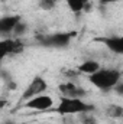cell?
<instances>
[{
  "label": "cell",
  "instance_id": "cell-1",
  "mask_svg": "<svg viewBox=\"0 0 123 124\" xmlns=\"http://www.w3.org/2000/svg\"><path fill=\"white\" fill-rule=\"evenodd\" d=\"M88 81L100 91H110L122 81V72L113 68H100L97 72L88 75Z\"/></svg>",
  "mask_w": 123,
  "mask_h": 124
},
{
  "label": "cell",
  "instance_id": "cell-2",
  "mask_svg": "<svg viewBox=\"0 0 123 124\" xmlns=\"http://www.w3.org/2000/svg\"><path fill=\"white\" fill-rule=\"evenodd\" d=\"M94 105L86 102L83 98H71V97H64L60 98L58 107L55 111L60 116H72V114H84V113H91L94 111Z\"/></svg>",
  "mask_w": 123,
  "mask_h": 124
},
{
  "label": "cell",
  "instance_id": "cell-3",
  "mask_svg": "<svg viewBox=\"0 0 123 124\" xmlns=\"http://www.w3.org/2000/svg\"><path fill=\"white\" fill-rule=\"evenodd\" d=\"M75 35H77L75 32H57V33L39 36L38 40L42 46L61 49V48H67L70 45V42L72 40V38H75Z\"/></svg>",
  "mask_w": 123,
  "mask_h": 124
},
{
  "label": "cell",
  "instance_id": "cell-4",
  "mask_svg": "<svg viewBox=\"0 0 123 124\" xmlns=\"http://www.w3.org/2000/svg\"><path fill=\"white\" fill-rule=\"evenodd\" d=\"M46 88H48V82H46L41 75H36L35 78H32V81L28 84L26 90L23 91L22 97H20V101H22V102H23V101L26 102V101L32 100L33 97H38V95L44 94L46 91Z\"/></svg>",
  "mask_w": 123,
  "mask_h": 124
},
{
  "label": "cell",
  "instance_id": "cell-5",
  "mask_svg": "<svg viewBox=\"0 0 123 124\" xmlns=\"http://www.w3.org/2000/svg\"><path fill=\"white\" fill-rule=\"evenodd\" d=\"M25 51V43L20 39H3L0 42V56L6 58V56H15L19 55Z\"/></svg>",
  "mask_w": 123,
  "mask_h": 124
},
{
  "label": "cell",
  "instance_id": "cell-6",
  "mask_svg": "<svg viewBox=\"0 0 123 124\" xmlns=\"http://www.w3.org/2000/svg\"><path fill=\"white\" fill-rule=\"evenodd\" d=\"M96 42L103 43L110 52L123 55V35L122 36H100V38H94Z\"/></svg>",
  "mask_w": 123,
  "mask_h": 124
},
{
  "label": "cell",
  "instance_id": "cell-7",
  "mask_svg": "<svg viewBox=\"0 0 123 124\" xmlns=\"http://www.w3.org/2000/svg\"><path fill=\"white\" fill-rule=\"evenodd\" d=\"M23 105H25L26 108L36 110V111H46V110H49V108L54 105V100H52L49 95L41 94V95H38V97H33L29 101H26Z\"/></svg>",
  "mask_w": 123,
  "mask_h": 124
},
{
  "label": "cell",
  "instance_id": "cell-8",
  "mask_svg": "<svg viewBox=\"0 0 123 124\" xmlns=\"http://www.w3.org/2000/svg\"><path fill=\"white\" fill-rule=\"evenodd\" d=\"M58 90H60L61 95H64V97H71V98H83L87 94L84 88L75 85L71 81L70 82H62L61 85L58 87Z\"/></svg>",
  "mask_w": 123,
  "mask_h": 124
},
{
  "label": "cell",
  "instance_id": "cell-9",
  "mask_svg": "<svg viewBox=\"0 0 123 124\" xmlns=\"http://www.w3.org/2000/svg\"><path fill=\"white\" fill-rule=\"evenodd\" d=\"M20 22H22V19H20V16H18V15L3 16V17L0 19V32H1L3 35L13 33Z\"/></svg>",
  "mask_w": 123,
  "mask_h": 124
},
{
  "label": "cell",
  "instance_id": "cell-10",
  "mask_svg": "<svg viewBox=\"0 0 123 124\" xmlns=\"http://www.w3.org/2000/svg\"><path fill=\"white\" fill-rule=\"evenodd\" d=\"M100 63L94 59H88V61H84L77 69L80 71V74H87V75H91L94 72H97L100 69Z\"/></svg>",
  "mask_w": 123,
  "mask_h": 124
},
{
  "label": "cell",
  "instance_id": "cell-11",
  "mask_svg": "<svg viewBox=\"0 0 123 124\" xmlns=\"http://www.w3.org/2000/svg\"><path fill=\"white\" fill-rule=\"evenodd\" d=\"M67 1V6H68V9L72 12V13H81L86 7H87V4H88V0H65Z\"/></svg>",
  "mask_w": 123,
  "mask_h": 124
},
{
  "label": "cell",
  "instance_id": "cell-12",
  "mask_svg": "<svg viewBox=\"0 0 123 124\" xmlns=\"http://www.w3.org/2000/svg\"><path fill=\"white\" fill-rule=\"evenodd\" d=\"M106 113L112 118H123V107L119 104H110L106 108Z\"/></svg>",
  "mask_w": 123,
  "mask_h": 124
},
{
  "label": "cell",
  "instance_id": "cell-13",
  "mask_svg": "<svg viewBox=\"0 0 123 124\" xmlns=\"http://www.w3.org/2000/svg\"><path fill=\"white\" fill-rule=\"evenodd\" d=\"M58 4V0H39V7L42 10H52Z\"/></svg>",
  "mask_w": 123,
  "mask_h": 124
},
{
  "label": "cell",
  "instance_id": "cell-14",
  "mask_svg": "<svg viewBox=\"0 0 123 124\" xmlns=\"http://www.w3.org/2000/svg\"><path fill=\"white\" fill-rule=\"evenodd\" d=\"M88 113H84V114H81V117H83V124H96V118L94 117H88L87 116Z\"/></svg>",
  "mask_w": 123,
  "mask_h": 124
},
{
  "label": "cell",
  "instance_id": "cell-15",
  "mask_svg": "<svg viewBox=\"0 0 123 124\" xmlns=\"http://www.w3.org/2000/svg\"><path fill=\"white\" fill-rule=\"evenodd\" d=\"M25 31H26V23H25V22H20V23L18 25V28L15 29L13 33H16V35H22Z\"/></svg>",
  "mask_w": 123,
  "mask_h": 124
},
{
  "label": "cell",
  "instance_id": "cell-16",
  "mask_svg": "<svg viewBox=\"0 0 123 124\" xmlns=\"http://www.w3.org/2000/svg\"><path fill=\"white\" fill-rule=\"evenodd\" d=\"M78 74H80V71H78V69H77V71H74V69H70V71H67L64 75H65L67 78H71V77H77Z\"/></svg>",
  "mask_w": 123,
  "mask_h": 124
},
{
  "label": "cell",
  "instance_id": "cell-17",
  "mask_svg": "<svg viewBox=\"0 0 123 124\" xmlns=\"http://www.w3.org/2000/svg\"><path fill=\"white\" fill-rule=\"evenodd\" d=\"M114 91H116V94H119V95L123 97V81H120V82L114 87Z\"/></svg>",
  "mask_w": 123,
  "mask_h": 124
},
{
  "label": "cell",
  "instance_id": "cell-18",
  "mask_svg": "<svg viewBox=\"0 0 123 124\" xmlns=\"http://www.w3.org/2000/svg\"><path fill=\"white\" fill-rule=\"evenodd\" d=\"M117 1H122V0H98V3L101 6H106V4H112V3H117Z\"/></svg>",
  "mask_w": 123,
  "mask_h": 124
},
{
  "label": "cell",
  "instance_id": "cell-19",
  "mask_svg": "<svg viewBox=\"0 0 123 124\" xmlns=\"http://www.w3.org/2000/svg\"><path fill=\"white\" fill-rule=\"evenodd\" d=\"M1 124H16V123H13V121H4V123H1Z\"/></svg>",
  "mask_w": 123,
  "mask_h": 124
}]
</instances>
